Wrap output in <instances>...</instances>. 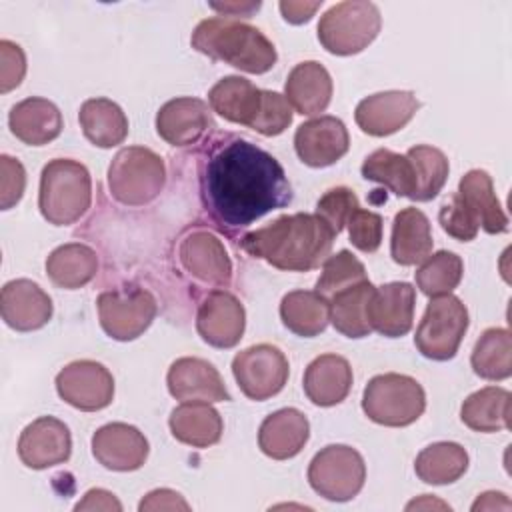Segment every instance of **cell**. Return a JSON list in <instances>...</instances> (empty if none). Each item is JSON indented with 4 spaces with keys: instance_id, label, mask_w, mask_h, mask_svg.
Wrapping results in <instances>:
<instances>
[{
    "instance_id": "6da1fadb",
    "label": "cell",
    "mask_w": 512,
    "mask_h": 512,
    "mask_svg": "<svg viewBox=\"0 0 512 512\" xmlns=\"http://www.w3.org/2000/svg\"><path fill=\"white\" fill-rule=\"evenodd\" d=\"M200 196L210 218L226 230L246 228L292 200L282 164L260 146L230 138L200 164Z\"/></svg>"
},
{
    "instance_id": "7a4b0ae2",
    "label": "cell",
    "mask_w": 512,
    "mask_h": 512,
    "mask_svg": "<svg viewBox=\"0 0 512 512\" xmlns=\"http://www.w3.org/2000/svg\"><path fill=\"white\" fill-rule=\"evenodd\" d=\"M336 234L318 214H282L266 226L242 236V248L270 266L308 272L330 256Z\"/></svg>"
},
{
    "instance_id": "3957f363",
    "label": "cell",
    "mask_w": 512,
    "mask_h": 512,
    "mask_svg": "<svg viewBox=\"0 0 512 512\" xmlns=\"http://www.w3.org/2000/svg\"><path fill=\"white\" fill-rule=\"evenodd\" d=\"M190 44L200 54L226 62L248 74H264L272 70L278 60L274 44L262 30L228 16L198 22Z\"/></svg>"
},
{
    "instance_id": "277c9868",
    "label": "cell",
    "mask_w": 512,
    "mask_h": 512,
    "mask_svg": "<svg viewBox=\"0 0 512 512\" xmlns=\"http://www.w3.org/2000/svg\"><path fill=\"white\" fill-rule=\"evenodd\" d=\"M92 202V178L82 162L70 158L50 160L40 174L38 208L54 226L80 220Z\"/></svg>"
},
{
    "instance_id": "5b68a950",
    "label": "cell",
    "mask_w": 512,
    "mask_h": 512,
    "mask_svg": "<svg viewBox=\"0 0 512 512\" xmlns=\"http://www.w3.org/2000/svg\"><path fill=\"white\" fill-rule=\"evenodd\" d=\"M166 184L164 160L150 148L128 146L116 152L108 166V188L124 206H146Z\"/></svg>"
},
{
    "instance_id": "8992f818",
    "label": "cell",
    "mask_w": 512,
    "mask_h": 512,
    "mask_svg": "<svg viewBox=\"0 0 512 512\" xmlns=\"http://www.w3.org/2000/svg\"><path fill=\"white\" fill-rule=\"evenodd\" d=\"M426 408L422 384L406 374L386 372L370 378L362 394L364 414L382 426L402 428L416 422Z\"/></svg>"
},
{
    "instance_id": "52a82bcc",
    "label": "cell",
    "mask_w": 512,
    "mask_h": 512,
    "mask_svg": "<svg viewBox=\"0 0 512 512\" xmlns=\"http://www.w3.org/2000/svg\"><path fill=\"white\" fill-rule=\"evenodd\" d=\"M382 28V16L374 2H338L318 22L322 48L336 56H352L368 48Z\"/></svg>"
},
{
    "instance_id": "ba28073f",
    "label": "cell",
    "mask_w": 512,
    "mask_h": 512,
    "mask_svg": "<svg viewBox=\"0 0 512 512\" xmlns=\"http://www.w3.org/2000/svg\"><path fill=\"white\" fill-rule=\"evenodd\" d=\"M468 324V310L460 298L452 294L436 296L424 310L414 344L424 358L438 362L450 360L456 356Z\"/></svg>"
},
{
    "instance_id": "9c48e42d",
    "label": "cell",
    "mask_w": 512,
    "mask_h": 512,
    "mask_svg": "<svg viewBox=\"0 0 512 512\" xmlns=\"http://www.w3.org/2000/svg\"><path fill=\"white\" fill-rule=\"evenodd\" d=\"M366 464L362 454L346 444H330L314 454L308 466L312 490L330 502H348L362 490Z\"/></svg>"
},
{
    "instance_id": "30bf717a",
    "label": "cell",
    "mask_w": 512,
    "mask_h": 512,
    "mask_svg": "<svg viewBox=\"0 0 512 512\" xmlns=\"http://www.w3.org/2000/svg\"><path fill=\"white\" fill-rule=\"evenodd\" d=\"M102 330L120 342L142 336L156 318V298L144 288L106 290L96 298Z\"/></svg>"
},
{
    "instance_id": "8fae6325",
    "label": "cell",
    "mask_w": 512,
    "mask_h": 512,
    "mask_svg": "<svg viewBox=\"0 0 512 512\" xmlns=\"http://www.w3.org/2000/svg\"><path fill=\"white\" fill-rule=\"evenodd\" d=\"M232 374L246 398L262 402L286 386L290 366L280 348L254 344L234 356Z\"/></svg>"
},
{
    "instance_id": "7c38bea8",
    "label": "cell",
    "mask_w": 512,
    "mask_h": 512,
    "mask_svg": "<svg viewBox=\"0 0 512 512\" xmlns=\"http://www.w3.org/2000/svg\"><path fill=\"white\" fill-rule=\"evenodd\" d=\"M56 392L72 408L96 412L112 404L114 378L110 370L96 360H74L58 372Z\"/></svg>"
},
{
    "instance_id": "4fadbf2b",
    "label": "cell",
    "mask_w": 512,
    "mask_h": 512,
    "mask_svg": "<svg viewBox=\"0 0 512 512\" xmlns=\"http://www.w3.org/2000/svg\"><path fill=\"white\" fill-rule=\"evenodd\" d=\"M246 328L242 302L228 290H212L202 298L196 312L200 338L214 348H234Z\"/></svg>"
},
{
    "instance_id": "5bb4252c",
    "label": "cell",
    "mask_w": 512,
    "mask_h": 512,
    "mask_svg": "<svg viewBox=\"0 0 512 512\" xmlns=\"http://www.w3.org/2000/svg\"><path fill=\"white\" fill-rule=\"evenodd\" d=\"M178 260L184 272L206 286H228L232 280V260L218 236L210 230H192L178 246Z\"/></svg>"
},
{
    "instance_id": "9a60e30c",
    "label": "cell",
    "mask_w": 512,
    "mask_h": 512,
    "mask_svg": "<svg viewBox=\"0 0 512 512\" xmlns=\"http://www.w3.org/2000/svg\"><path fill=\"white\" fill-rule=\"evenodd\" d=\"M72 454V436L68 426L54 418L42 416L30 422L18 438V456L32 470H46L64 464Z\"/></svg>"
},
{
    "instance_id": "2e32d148",
    "label": "cell",
    "mask_w": 512,
    "mask_h": 512,
    "mask_svg": "<svg viewBox=\"0 0 512 512\" xmlns=\"http://www.w3.org/2000/svg\"><path fill=\"white\" fill-rule=\"evenodd\" d=\"M420 102L414 92L386 90L358 102L354 120L364 134L390 136L402 130L418 112Z\"/></svg>"
},
{
    "instance_id": "e0dca14e",
    "label": "cell",
    "mask_w": 512,
    "mask_h": 512,
    "mask_svg": "<svg viewBox=\"0 0 512 512\" xmlns=\"http://www.w3.org/2000/svg\"><path fill=\"white\" fill-rule=\"evenodd\" d=\"M150 446L146 436L126 422L100 426L92 436V454L108 470L132 472L144 466Z\"/></svg>"
},
{
    "instance_id": "ac0fdd59",
    "label": "cell",
    "mask_w": 512,
    "mask_h": 512,
    "mask_svg": "<svg viewBox=\"0 0 512 512\" xmlns=\"http://www.w3.org/2000/svg\"><path fill=\"white\" fill-rule=\"evenodd\" d=\"M294 148L306 166L324 168L348 152L350 136L340 118L318 116L296 128Z\"/></svg>"
},
{
    "instance_id": "d6986e66",
    "label": "cell",
    "mask_w": 512,
    "mask_h": 512,
    "mask_svg": "<svg viewBox=\"0 0 512 512\" xmlns=\"http://www.w3.org/2000/svg\"><path fill=\"white\" fill-rule=\"evenodd\" d=\"M416 290L408 282H388L374 286L368 300V324L386 338H400L410 332L414 322Z\"/></svg>"
},
{
    "instance_id": "ffe728a7",
    "label": "cell",
    "mask_w": 512,
    "mask_h": 512,
    "mask_svg": "<svg viewBox=\"0 0 512 512\" xmlns=\"http://www.w3.org/2000/svg\"><path fill=\"white\" fill-rule=\"evenodd\" d=\"M52 310V298L28 278L10 280L0 292L2 320L16 332L40 330L50 322Z\"/></svg>"
},
{
    "instance_id": "44dd1931",
    "label": "cell",
    "mask_w": 512,
    "mask_h": 512,
    "mask_svg": "<svg viewBox=\"0 0 512 512\" xmlns=\"http://www.w3.org/2000/svg\"><path fill=\"white\" fill-rule=\"evenodd\" d=\"M170 394L180 402H226L230 394L220 372L204 358L184 356L170 364L166 374Z\"/></svg>"
},
{
    "instance_id": "7402d4cb",
    "label": "cell",
    "mask_w": 512,
    "mask_h": 512,
    "mask_svg": "<svg viewBox=\"0 0 512 512\" xmlns=\"http://www.w3.org/2000/svg\"><path fill=\"white\" fill-rule=\"evenodd\" d=\"M210 128H214L210 108L200 98L168 100L156 114V132L170 146H192Z\"/></svg>"
},
{
    "instance_id": "603a6c76",
    "label": "cell",
    "mask_w": 512,
    "mask_h": 512,
    "mask_svg": "<svg viewBox=\"0 0 512 512\" xmlns=\"http://www.w3.org/2000/svg\"><path fill=\"white\" fill-rule=\"evenodd\" d=\"M208 102L210 108L224 120L254 130L262 114L264 90L256 88L242 76H226L210 88Z\"/></svg>"
},
{
    "instance_id": "cb8c5ba5",
    "label": "cell",
    "mask_w": 512,
    "mask_h": 512,
    "mask_svg": "<svg viewBox=\"0 0 512 512\" xmlns=\"http://www.w3.org/2000/svg\"><path fill=\"white\" fill-rule=\"evenodd\" d=\"M310 438V422L296 408H280L264 418L258 446L272 460H288L302 452Z\"/></svg>"
},
{
    "instance_id": "d4e9b609",
    "label": "cell",
    "mask_w": 512,
    "mask_h": 512,
    "mask_svg": "<svg viewBox=\"0 0 512 512\" xmlns=\"http://www.w3.org/2000/svg\"><path fill=\"white\" fill-rule=\"evenodd\" d=\"M284 98L302 116L324 112L332 100L330 72L316 60L296 64L286 78Z\"/></svg>"
},
{
    "instance_id": "484cf974",
    "label": "cell",
    "mask_w": 512,
    "mask_h": 512,
    "mask_svg": "<svg viewBox=\"0 0 512 512\" xmlns=\"http://www.w3.org/2000/svg\"><path fill=\"white\" fill-rule=\"evenodd\" d=\"M302 386L312 404L336 406L346 400L352 388L350 362L338 354H322L306 366Z\"/></svg>"
},
{
    "instance_id": "4316f807",
    "label": "cell",
    "mask_w": 512,
    "mask_h": 512,
    "mask_svg": "<svg viewBox=\"0 0 512 512\" xmlns=\"http://www.w3.org/2000/svg\"><path fill=\"white\" fill-rule=\"evenodd\" d=\"M10 132L28 146H44L56 140L64 128L58 106L46 98H26L8 114Z\"/></svg>"
},
{
    "instance_id": "83f0119b",
    "label": "cell",
    "mask_w": 512,
    "mask_h": 512,
    "mask_svg": "<svg viewBox=\"0 0 512 512\" xmlns=\"http://www.w3.org/2000/svg\"><path fill=\"white\" fill-rule=\"evenodd\" d=\"M456 194L468 208L478 228L488 234H502L508 230V216L494 192L492 176L486 170L474 168L460 178Z\"/></svg>"
},
{
    "instance_id": "f1b7e54d",
    "label": "cell",
    "mask_w": 512,
    "mask_h": 512,
    "mask_svg": "<svg viewBox=\"0 0 512 512\" xmlns=\"http://www.w3.org/2000/svg\"><path fill=\"white\" fill-rule=\"evenodd\" d=\"M432 228L428 216L418 208H402L392 222L390 256L400 266H414L432 254Z\"/></svg>"
},
{
    "instance_id": "f546056e",
    "label": "cell",
    "mask_w": 512,
    "mask_h": 512,
    "mask_svg": "<svg viewBox=\"0 0 512 512\" xmlns=\"http://www.w3.org/2000/svg\"><path fill=\"white\" fill-rule=\"evenodd\" d=\"M172 436L192 448H208L220 442L224 432L222 416L210 402H182L170 412Z\"/></svg>"
},
{
    "instance_id": "4dcf8cb0",
    "label": "cell",
    "mask_w": 512,
    "mask_h": 512,
    "mask_svg": "<svg viewBox=\"0 0 512 512\" xmlns=\"http://www.w3.org/2000/svg\"><path fill=\"white\" fill-rule=\"evenodd\" d=\"M80 128L94 146L112 148L126 140L128 118L124 110L108 98H90L78 112Z\"/></svg>"
},
{
    "instance_id": "1f68e13d",
    "label": "cell",
    "mask_w": 512,
    "mask_h": 512,
    "mask_svg": "<svg viewBox=\"0 0 512 512\" xmlns=\"http://www.w3.org/2000/svg\"><path fill=\"white\" fill-rule=\"evenodd\" d=\"M280 318L296 336H318L330 322V300L316 290H292L280 302Z\"/></svg>"
},
{
    "instance_id": "d6a6232c",
    "label": "cell",
    "mask_w": 512,
    "mask_h": 512,
    "mask_svg": "<svg viewBox=\"0 0 512 512\" xmlns=\"http://www.w3.org/2000/svg\"><path fill=\"white\" fill-rule=\"evenodd\" d=\"M510 392L500 386H486L472 392L460 408L462 422L474 432H500L510 426Z\"/></svg>"
},
{
    "instance_id": "836d02e7",
    "label": "cell",
    "mask_w": 512,
    "mask_h": 512,
    "mask_svg": "<svg viewBox=\"0 0 512 512\" xmlns=\"http://www.w3.org/2000/svg\"><path fill=\"white\" fill-rule=\"evenodd\" d=\"M98 272L96 252L80 242H70L54 248L46 258V274L58 286L76 290L86 286Z\"/></svg>"
},
{
    "instance_id": "e575fe53",
    "label": "cell",
    "mask_w": 512,
    "mask_h": 512,
    "mask_svg": "<svg viewBox=\"0 0 512 512\" xmlns=\"http://www.w3.org/2000/svg\"><path fill=\"white\" fill-rule=\"evenodd\" d=\"M362 178L372 180L402 198H416V170L406 154L378 148L362 162Z\"/></svg>"
},
{
    "instance_id": "d590c367",
    "label": "cell",
    "mask_w": 512,
    "mask_h": 512,
    "mask_svg": "<svg viewBox=\"0 0 512 512\" xmlns=\"http://www.w3.org/2000/svg\"><path fill=\"white\" fill-rule=\"evenodd\" d=\"M468 470V452L458 442H434L426 446L414 462L416 476L432 486L460 480Z\"/></svg>"
},
{
    "instance_id": "8d00e7d4",
    "label": "cell",
    "mask_w": 512,
    "mask_h": 512,
    "mask_svg": "<svg viewBox=\"0 0 512 512\" xmlns=\"http://www.w3.org/2000/svg\"><path fill=\"white\" fill-rule=\"evenodd\" d=\"M374 284L364 280L330 296V322L346 338H364L372 332L368 324V300Z\"/></svg>"
},
{
    "instance_id": "74e56055",
    "label": "cell",
    "mask_w": 512,
    "mask_h": 512,
    "mask_svg": "<svg viewBox=\"0 0 512 512\" xmlns=\"http://www.w3.org/2000/svg\"><path fill=\"white\" fill-rule=\"evenodd\" d=\"M472 370L492 382L510 378L512 374V338L506 328H488L476 340L472 356Z\"/></svg>"
},
{
    "instance_id": "f35d334b",
    "label": "cell",
    "mask_w": 512,
    "mask_h": 512,
    "mask_svg": "<svg viewBox=\"0 0 512 512\" xmlns=\"http://www.w3.org/2000/svg\"><path fill=\"white\" fill-rule=\"evenodd\" d=\"M464 274V262L458 254L440 250L436 254H430L424 262H420V268L414 272L416 286L422 294L436 298L444 294H452V290L460 284Z\"/></svg>"
},
{
    "instance_id": "ab89813d",
    "label": "cell",
    "mask_w": 512,
    "mask_h": 512,
    "mask_svg": "<svg viewBox=\"0 0 512 512\" xmlns=\"http://www.w3.org/2000/svg\"><path fill=\"white\" fill-rule=\"evenodd\" d=\"M406 156L416 170V202H428L444 188L450 172L448 158L442 150L426 144L412 146Z\"/></svg>"
},
{
    "instance_id": "60d3db41",
    "label": "cell",
    "mask_w": 512,
    "mask_h": 512,
    "mask_svg": "<svg viewBox=\"0 0 512 512\" xmlns=\"http://www.w3.org/2000/svg\"><path fill=\"white\" fill-rule=\"evenodd\" d=\"M364 280H368L364 264L350 250H340L324 260L322 274L316 282V292L330 298L336 292L346 290Z\"/></svg>"
},
{
    "instance_id": "b9f144b4",
    "label": "cell",
    "mask_w": 512,
    "mask_h": 512,
    "mask_svg": "<svg viewBox=\"0 0 512 512\" xmlns=\"http://www.w3.org/2000/svg\"><path fill=\"white\" fill-rule=\"evenodd\" d=\"M360 208L358 196L346 188V186H336L324 192V196L316 204V214L332 228V232L338 236L350 218V214Z\"/></svg>"
},
{
    "instance_id": "7bdbcfd3",
    "label": "cell",
    "mask_w": 512,
    "mask_h": 512,
    "mask_svg": "<svg viewBox=\"0 0 512 512\" xmlns=\"http://www.w3.org/2000/svg\"><path fill=\"white\" fill-rule=\"evenodd\" d=\"M438 222L442 226V230L460 240V242H470L476 238L478 234V224L476 220L472 218V214L468 212V208L462 204L460 196L456 192H452L444 204L440 206V212H438Z\"/></svg>"
},
{
    "instance_id": "ee69618b",
    "label": "cell",
    "mask_w": 512,
    "mask_h": 512,
    "mask_svg": "<svg viewBox=\"0 0 512 512\" xmlns=\"http://www.w3.org/2000/svg\"><path fill=\"white\" fill-rule=\"evenodd\" d=\"M382 226V216L364 208H356L346 222L350 242L366 254H372L380 248Z\"/></svg>"
},
{
    "instance_id": "f6af8a7d",
    "label": "cell",
    "mask_w": 512,
    "mask_h": 512,
    "mask_svg": "<svg viewBox=\"0 0 512 512\" xmlns=\"http://www.w3.org/2000/svg\"><path fill=\"white\" fill-rule=\"evenodd\" d=\"M290 124H292V108L286 102V98L278 92L264 90V106L254 130L262 136H278Z\"/></svg>"
},
{
    "instance_id": "bcb514c9",
    "label": "cell",
    "mask_w": 512,
    "mask_h": 512,
    "mask_svg": "<svg viewBox=\"0 0 512 512\" xmlns=\"http://www.w3.org/2000/svg\"><path fill=\"white\" fill-rule=\"evenodd\" d=\"M26 188V170L20 160L2 154L0 156V206L10 210L16 206Z\"/></svg>"
},
{
    "instance_id": "7dc6e473",
    "label": "cell",
    "mask_w": 512,
    "mask_h": 512,
    "mask_svg": "<svg viewBox=\"0 0 512 512\" xmlns=\"http://www.w3.org/2000/svg\"><path fill=\"white\" fill-rule=\"evenodd\" d=\"M24 74H26L24 50L10 40H0V92L6 94L16 86H20Z\"/></svg>"
},
{
    "instance_id": "c3c4849f",
    "label": "cell",
    "mask_w": 512,
    "mask_h": 512,
    "mask_svg": "<svg viewBox=\"0 0 512 512\" xmlns=\"http://www.w3.org/2000/svg\"><path fill=\"white\" fill-rule=\"evenodd\" d=\"M138 510H190V504L176 490L156 488L140 500Z\"/></svg>"
},
{
    "instance_id": "681fc988",
    "label": "cell",
    "mask_w": 512,
    "mask_h": 512,
    "mask_svg": "<svg viewBox=\"0 0 512 512\" xmlns=\"http://www.w3.org/2000/svg\"><path fill=\"white\" fill-rule=\"evenodd\" d=\"M74 510H114V512H120L122 504L112 492H108L104 488H92L74 506Z\"/></svg>"
},
{
    "instance_id": "f907efd6",
    "label": "cell",
    "mask_w": 512,
    "mask_h": 512,
    "mask_svg": "<svg viewBox=\"0 0 512 512\" xmlns=\"http://www.w3.org/2000/svg\"><path fill=\"white\" fill-rule=\"evenodd\" d=\"M320 6H322V0H316V2L282 0L278 4L284 20L290 22V24H304V22H308L316 14V10H320Z\"/></svg>"
},
{
    "instance_id": "816d5d0a",
    "label": "cell",
    "mask_w": 512,
    "mask_h": 512,
    "mask_svg": "<svg viewBox=\"0 0 512 512\" xmlns=\"http://www.w3.org/2000/svg\"><path fill=\"white\" fill-rule=\"evenodd\" d=\"M262 4L260 2H224V4H216L212 2L210 8L220 12V14H226L228 18H236V16H244V18H250Z\"/></svg>"
},
{
    "instance_id": "f5cc1de1",
    "label": "cell",
    "mask_w": 512,
    "mask_h": 512,
    "mask_svg": "<svg viewBox=\"0 0 512 512\" xmlns=\"http://www.w3.org/2000/svg\"><path fill=\"white\" fill-rule=\"evenodd\" d=\"M498 508H504V510H510V500L506 494L502 492H484L478 496V500L472 504V510H498Z\"/></svg>"
},
{
    "instance_id": "db71d44e",
    "label": "cell",
    "mask_w": 512,
    "mask_h": 512,
    "mask_svg": "<svg viewBox=\"0 0 512 512\" xmlns=\"http://www.w3.org/2000/svg\"><path fill=\"white\" fill-rule=\"evenodd\" d=\"M414 508H442V510H450V506L438 498H432L430 494H422V498L412 500L410 504H406V510H414Z\"/></svg>"
}]
</instances>
